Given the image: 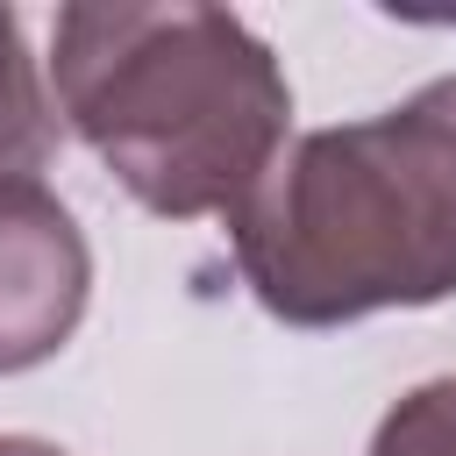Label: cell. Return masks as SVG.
Returning <instances> with one entry per match:
<instances>
[{"instance_id": "1", "label": "cell", "mask_w": 456, "mask_h": 456, "mask_svg": "<svg viewBox=\"0 0 456 456\" xmlns=\"http://www.w3.org/2000/svg\"><path fill=\"white\" fill-rule=\"evenodd\" d=\"M50 86L64 128L164 221L235 214L292 128V86L271 43L200 0L57 7Z\"/></svg>"}, {"instance_id": "2", "label": "cell", "mask_w": 456, "mask_h": 456, "mask_svg": "<svg viewBox=\"0 0 456 456\" xmlns=\"http://www.w3.org/2000/svg\"><path fill=\"white\" fill-rule=\"evenodd\" d=\"M249 299L285 328H349L456 292V71L399 107L278 150L228 214Z\"/></svg>"}, {"instance_id": "3", "label": "cell", "mask_w": 456, "mask_h": 456, "mask_svg": "<svg viewBox=\"0 0 456 456\" xmlns=\"http://www.w3.org/2000/svg\"><path fill=\"white\" fill-rule=\"evenodd\" d=\"M93 299V249L43 178H0V378L50 363Z\"/></svg>"}, {"instance_id": "4", "label": "cell", "mask_w": 456, "mask_h": 456, "mask_svg": "<svg viewBox=\"0 0 456 456\" xmlns=\"http://www.w3.org/2000/svg\"><path fill=\"white\" fill-rule=\"evenodd\" d=\"M50 142H57V121H50L43 71L21 43L14 7H0V178H36Z\"/></svg>"}, {"instance_id": "5", "label": "cell", "mask_w": 456, "mask_h": 456, "mask_svg": "<svg viewBox=\"0 0 456 456\" xmlns=\"http://www.w3.org/2000/svg\"><path fill=\"white\" fill-rule=\"evenodd\" d=\"M370 456H456V378H428L385 406Z\"/></svg>"}, {"instance_id": "6", "label": "cell", "mask_w": 456, "mask_h": 456, "mask_svg": "<svg viewBox=\"0 0 456 456\" xmlns=\"http://www.w3.org/2000/svg\"><path fill=\"white\" fill-rule=\"evenodd\" d=\"M0 456H71V449H57L43 435H0Z\"/></svg>"}]
</instances>
